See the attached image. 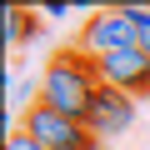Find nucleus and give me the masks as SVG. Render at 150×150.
Listing matches in <instances>:
<instances>
[{
    "label": "nucleus",
    "instance_id": "423d86ee",
    "mask_svg": "<svg viewBox=\"0 0 150 150\" xmlns=\"http://www.w3.org/2000/svg\"><path fill=\"white\" fill-rule=\"evenodd\" d=\"M0 20H5L0 30H5V45H10V50H15L20 40H35V30H40L35 10H20V5H5V15H0Z\"/></svg>",
    "mask_w": 150,
    "mask_h": 150
},
{
    "label": "nucleus",
    "instance_id": "f257e3e1",
    "mask_svg": "<svg viewBox=\"0 0 150 150\" xmlns=\"http://www.w3.org/2000/svg\"><path fill=\"white\" fill-rule=\"evenodd\" d=\"M95 90H100V70H95L90 55H80L75 45L70 50H55L45 60V70H40V105H50V110H60L70 120H85L90 115Z\"/></svg>",
    "mask_w": 150,
    "mask_h": 150
},
{
    "label": "nucleus",
    "instance_id": "0eeeda50",
    "mask_svg": "<svg viewBox=\"0 0 150 150\" xmlns=\"http://www.w3.org/2000/svg\"><path fill=\"white\" fill-rule=\"evenodd\" d=\"M130 25H135V50L150 60V5H125Z\"/></svg>",
    "mask_w": 150,
    "mask_h": 150
},
{
    "label": "nucleus",
    "instance_id": "20e7f679",
    "mask_svg": "<svg viewBox=\"0 0 150 150\" xmlns=\"http://www.w3.org/2000/svg\"><path fill=\"white\" fill-rule=\"evenodd\" d=\"M130 125H135V100H130L125 90H110V85H100V90H95V100H90L85 130H90V135L105 145V140H120Z\"/></svg>",
    "mask_w": 150,
    "mask_h": 150
},
{
    "label": "nucleus",
    "instance_id": "f03ea898",
    "mask_svg": "<svg viewBox=\"0 0 150 150\" xmlns=\"http://www.w3.org/2000/svg\"><path fill=\"white\" fill-rule=\"evenodd\" d=\"M135 45V25L125 15V5H110V10H90L80 20V35H75V50L90 55V60H105L115 50H130Z\"/></svg>",
    "mask_w": 150,
    "mask_h": 150
},
{
    "label": "nucleus",
    "instance_id": "7ed1b4c3",
    "mask_svg": "<svg viewBox=\"0 0 150 150\" xmlns=\"http://www.w3.org/2000/svg\"><path fill=\"white\" fill-rule=\"evenodd\" d=\"M30 140H40L45 150H100V140L85 130V120H70V115H60V110H50V105H35V110H25V125H20Z\"/></svg>",
    "mask_w": 150,
    "mask_h": 150
},
{
    "label": "nucleus",
    "instance_id": "1a4fd4ad",
    "mask_svg": "<svg viewBox=\"0 0 150 150\" xmlns=\"http://www.w3.org/2000/svg\"><path fill=\"white\" fill-rule=\"evenodd\" d=\"M45 15H55V20H60V15H70V0H50V5H45Z\"/></svg>",
    "mask_w": 150,
    "mask_h": 150
},
{
    "label": "nucleus",
    "instance_id": "6e6552de",
    "mask_svg": "<svg viewBox=\"0 0 150 150\" xmlns=\"http://www.w3.org/2000/svg\"><path fill=\"white\" fill-rule=\"evenodd\" d=\"M5 150H45V145H40V140H30L25 130H10V135H5Z\"/></svg>",
    "mask_w": 150,
    "mask_h": 150
},
{
    "label": "nucleus",
    "instance_id": "39448f33",
    "mask_svg": "<svg viewBox=\"0 0 150 150\" xmlns=\"http://www.w3.org/2000/svg\"><path fill=\"white\" fill-rule=\"evenodd\" d=\"M95 70H100V85H110V90H125L130 100H145L150 95V60L130 45V50H115V55H105V60H95Z\"/></svg>",
    "mask_w": 150,
    "mask_h": 150
}]
</instances>
